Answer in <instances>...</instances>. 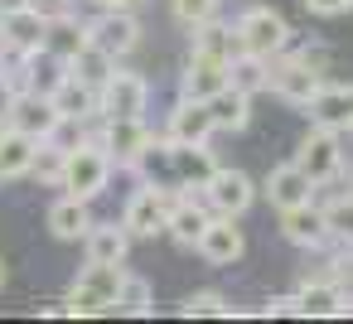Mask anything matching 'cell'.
Instances as JSON below:
<instances>
[{
    "label": "cell",
    "instance_id": "cell-1",
    "mask_svg": "<svg viewBox=\"0 0 353 324\" xmlns=\"http://www.w3.org/2000/svg\"><path fill=\"white\" fill-rule=\"evenodd\" d=\"M121 281H126V266L121 261H88V271L73 281L68 290V314L73 319H92V314H112L117 310V295H121Z\"/></svg>",
    "mask_w": 353,
    "mask_h": 324
},
{
    "label": "cell",
    "instance_id": "cell-2",
    "mask_svg": "<svg viewBox=\"0 0 353 324\" xmlns=\"http://www.w3.org/2000/svg\"><path fill=\"white\" fill-rule=\"evenodd\" d=\"M319 88H324V54L314 49H305V54H295V59H281V63H271V92L281 97V102H290V107H310L314 97H319Z\"/></svg>",
    "mask_w": 353,
    "mask_h": 324
},
{
    "label": "cell",
    "instance_id": "cell-3",
    "mask_svg": "<svg viewBox=\"0 0 353 324\" xmlns=\"http://www.w3.org/2000/svg\"><path fill=\"white\" fill-rule=\"evenodd\" d=\"M112 170H117L112 155H107L97 141H83V145L68 150V165H63V184H59V189L73 194V199H88V203H92V199L112 184Z\"/></svg>",
    "mask_w": 353,
    "mask_h": 324
},
{
    "label": "cell",
    "instance_id": "cell-4",
    "mask_svg": "<svg viewBox=\"0 0 353 324\" xmlns=\"http://www.w3.org/2000/svg\"><path fill=\"white\" fill-rule=\"evenodd\" d=\"M174 184H141L126 199L121 223L131 227V237H165L170 232V208H174Z\"/></svg>",
    "mask_w": 353,
    "mask_h": 324
},
{
    "label": "cell",
    "instance_id": "cell-5",
    "mask_svg": "<svg viewBox=\"0 0 353 324\" xmlns=\"http://www.w3.org/2000/svg\"><path fill=\"white\" fill-rule=\"evenodd\" d=\"M237 34H242V49H247V54H261V59H276V54H285V44H290V25H285V15L271 10V6H252V10H242Z\"/></svg>",
    "mask_w": 353,
    "mask_h": 324
},
{
    "label": "cell",
    "instance_id": "cell-6",
    "mask_svg": "<svg viewBox=\"0 0 353 324\" xmlns=\"http://www.w3.org/2000/svg\"><path fill=\"white\" fill-rule=\"evenodd\" d=\"M343 141H339V131L334 126H310V136L300 141V150H295V165L314 179V184H329L334 174H343Z\"/></svg>",
    "mask_w": 353,
    "mask_h": 324
},
{
    "label": "cell",
    "instance_id": "cell-7",
    "mask_svg": "<svg viewBox=\"0 0 353 324\" xmlns=\"http://www.w3.org/2000/svg\"><path fill=\"white\" fill-rule=\"evenodd\" d=\"M150 141H155V136H150L145 117H107V121H102V150L112 155L117 170H131V165L145 155Z\"/></svg>",
    "mask_w": 353,
    "mask_h": 324
},
{
    "label": "cell",
    "instance_id": "cell-8",
    "mask_svg": "<svg viewBox=\"0 0 353 324\" xmlns=\"http://www.w3.org/2000/svg\"><path fill=\"white\" fill-rule=\"evenodd\" d=\"M0 39L10 44V54H39L49 44V20L30 6H6L0 10Z\"/></svg>",
    "mask_w": 353,
    "mask_h": 324
},
{
    "label": "cell",
    "instance_id": "cell-9",
    "mask_svg": "<svg viewBox=\"0 0 353 324\" xmlns=\"http://www.w3.org/2000/svg\"><path fill=\"white\" fill-rule=\"evenodd\" d=\"M203 199H208V208H213V213H223V218H242V213L252 208V199H256V184H252L242 170L218 165V170H213V179L203 184Z\"/></svg>",
    "mask_w": 353,
    "mask_h": 324
},
{
    "label": "cell",
    "instance_id": "cell-10",
    "mask_svg": "<svg viewBox=\"0 0 353 324\" xmlns=\"http://www.w3.org/2000/svg\"><path fill=\"white\" fill-rule=\"evenodd\" d=\"M228 83H232V73H228V59L194 49V54H189V63H184V73H179V97L208 102V97H213V92H223Z\"/></svg>",
    "mask_w": 353,
    "mask_h": 324
},
{
    "label": "cell",
    "instance_id": "cell-11",
    "mask_svg": "<svg viewBox=\"0 0 353 324\" xmlns=\"http://www.w3.org/2000/svg\"><path fill=\"white\" fill-rule=\"evenodd\" d=\"M6 126H15V131H25L34 141H54V131L63 126V112H59V102L49 92H20Z\"/></svg>",
    "mask_w": 353,
    "mask_h": 324
},
{
    "label": "cell",
    "instance_id": "cell-12",
    "mask_svg": "<svg viewBox=\"0 0 353 324\" xmlns=\"http://www.w3.org/2000/svg\"><path fill=\"white\" fill-rule=\"evenodd\" d=\"M145 107H150V83L141 73L117 68L102 88V117H145Z\"/></svg>",
    "mask_w": 353,
    "mask_h": 324
},
{
    "label": "cell",
    "instance_id": "cell-13",
    "mask_svg": "<svg viewBox=\"0 0 353 324\" xmlns=\"http://www.w3.org/2000/svg\"><path fill=\"white\" fill-rule=\"evenodd\" d=\"M88 30H92V44H102V49L117 54V59H126V54L141 44V20H136V10H97V20H88Z\"/></svg>",
    "mask_w": 353,
    "mask_h": 324
},
{
    "label": "cell",
    "instance_id": "cell-14",
    "mask_svg": "<svg viewBox=\"0 0 353 324\" xmlns=\"http://www.w3.org/2000/svg\"><path fill=\"white\" fill-rule=\"evenodd\" d=\"M281 232H285L290 247H305V252H319V247L334 242V237H329V213L314 208V199L300 203V208H285V213H281Z\"/></svg>",
    "mask_w": 353,
    "mask_h": 324
},
{
    "label": "cell",
    "instance_id": "cell-15",
    "mask_svg": "<svg viewBox=\"0 0 353 324\" xmlns=\"http://www.w3.org/2000/svg\"><path fill=\"white\" fill-rule=\"evenodd\" d=\"M314 189H319V184H314V179H310L295 160H290V165H276V170L266 174V184H261V194L271 199V208H276V213L310 203V199H314Z\"/></svg>",
    "mask_w": 353,
    "mask_h": 324
},
{
    "label": "cell",
    "instance_id": "cell-16",
    "mask_svg": "<svg viewBox=\"0 0 353 324\" xmlns=\"http://www.w3.org/2000/svg\"><path fill=\"white\" fill-rule=\"evenodd\" d=\"M213 131H218V126H213L208 102H194V97H179L174 112H170V121H165V136L179 141V145H208Z\"/></svg>",
    "mask_w": 353,
    "mask_h": 324
},
{
    "label": "cell",
    "instance_id": "cell-17",
    "mask_svg": "<svg viewBox=\"0 0 353 324\" xmlns=\"http://www.w3.org/2000/svg\"><path fill=\"white\" fill-rule=\"evenodd\" d=\"M242 227H237V218H223V213H213V223L203 227V237H199V256L208 261V266H232L237 256H242Z\"/></svg>",
    "mask_w": 353,
    "mask_h": 324
},
{
    "label": "cell",
    "instance_id": "cell-18",
    "mask_svg": "<svg viewBox=\"0 0 353 324\" xmlns=\"http://www.w3.org/2000/svg\"><path fill=\"white\" fill-rule=\"evenodd\" d=\"M208 223H213V208H208L203 189H199V199L179 189V194H174V208H170V237L184 242V247H199V237H203Z\"/></svg>",
    "mask_w": 353,
    "mask_h": 324
},
{
    "label": "cell",
    "instance_id": "cell-19",
    "mask_svg": "<svg viewBox=\"0 0 353 324\" xmlns=\"http://www.w3.org/2000/svg\"><path fill=\"white\" fill-rule=\"evenodd\" d=\"M310 121L319 126H334V131H348L353 126V83H324L319 97L305 107Z\"/></svg>",
    "mask_w": 353,
    "mask_h": 324
},
{
    "label": "cell",
    "instance_id": "cell-20",
    "mask_svg": "<svg viewBox=\"0 0 353 324\" xmlns=\"http://www.w3.org/2000/svg\"><path fill=\"white\" fill-rule=\"evenodd\" d=\"M170 165H174V184L179 189H203L213 179V170H218L208 145H179V141H170Z\"/></svg>",
    "mask_w": 353,
    "mask_h": 324
},
{
    "label": "cell",
    "instance_id": "cell-21",
    "mask_svg": "<svg viewBox=\"0 0 353 324\" xmlns=\"http://www.w3.org/2000/svg\"><path fill=\"white\" fill-rule=\"evenodd\" d=\"M300 310H305V319H334V314H348V290L334 281V276H324V281H300Z\"/></svg>",
    "mask_w": 353,
    "mask_h": 324
},
{
    "label": "cell",
    "instance_id": "cell-22",
    "mask_svg": "<svg viewBox=\"0 0 353 324\" xmlns=\"http://www.w3.org/2000/svg\"><path fill=\"white\" fill-rule=\"evenodd\" d=\"M49 97L59 102V112H63L68 121H92V117L102 112V92H97L92 83L73 78V73H68V78H63V83H59V88L49 92Z\"/></svg>",
    "mask_w": 353,
    "mask_h": 324
},
{
    "label": "cell",
    "instance_id": "cell-23",
    "mask_svg": "<svg viewBox=\"0 0 353 324\" xmlns=\"http://www.w3.org/2000/svg\"><path fill=\"white\" fill-rule=\"evenodd\" d=\"M34 155H39V141H34V136L15 131V126L0 131V179L30 174V170H34Z\"/></svg>",
    "mask_w": 353,
    "mask_h": 324
},
{
    "label": "cell",
    "instance_id": "cell-24",
    "mask_svg": "<svg viewBox=\"0 0 353 324\" xmlns=\"http://www.w3.org/2000/svg\"><path fill=\"white\" fill-rule=\"evenodd\" d=\"M88 227H92L88 199H73V194H63V199L49 208V232H54L59 242H83V237H88Z\"/></svg>",
    "mask_w": 353,
    "mask_h": 324
},
{
    "label": "cell",
    "instance_id": "cell-25",
    "mask_svg": "<svg viewBox=\"0 0 353 324\" xmlns=\"http://www.w3.org/2000/svg\"><path fill=\"white\" fill-rule=\"evenodd\" d=\"M83 247H88V261H126L131 227L126 223H92L88 237H83Z\"/></svg>",
    "mask_w": 353,
    "mask_h": 324
},
{
    "label": "cell",
    "instance_id": "cell-26",
    "mask_svg": "<svg viewBox=\"0 0 353 324\" xmlns=\"http://www.w3.org/2000/svg\"><path fill=\"white\" fill-rule=\"evenodd\" d=\"M208 112H213V126L218 131H242L252 121V92H242L237 83H228L223 92L208 97Z\"/></svg>",
    "mask_w": 353,
    "mask_h": 324
},
{
    "label": "cell",
    "instance_id": "cell-27",
    "mask_svg": "<svg viewBox=\"0 0 353 324\" xmlns=\"http://www.w3.org/2000/svg\"><path fill=\"white\" fill-rule=\"evenodd\" d=\"M92 44V30H88V20H78V15H68V20H54L49 25V54L59 59V63H73L83 49Z\"/></svg>",
    "mask_w": 353,
    "mask_h": 324
},
{
    "label": "cell",
    "instance_id": "cell-28",
    "mask_svg": "<svg viewBox=\"0 0 353 324\" xmlns=\"http://www.w3.org/2000/svg\"><path fill=\"white\" fill-rule=\"evenodd\" d=\"M194 49H203V54H218V59H237L242 54V34H237V25H223L218 15L213 20H203V25H194Z\"/></svg>",
    "mask_w": 353,
    "mask_h": 324
},
{
    "label": "cell",
    "instance_id": "cell-29",
    "mask_svg": "<svg viewBox=\"0 0 353 324\" xmlns=\"http://www.w3.org/2000/svg\"><path fill=\"white\" fill-rule=\"evenodd\" d=\"M68 73H73V78H83V83H92V88L102 92V88H107V78L117 73V54H107L102 44H88V49L68 63Z\"/></svg>",
    "mask_w": 353,
    "mask_h": 324
},
{
    "label": "cell",
    "instance_id": "cell-30",
    "mask_svg": "<svg viewBox=\"0 0 353 324\" xmlns=\"http://www.w3.org/2000/svg\"><path fill=\"white\" fill-rule=\"evenodd\" d=\"M228 73H232V83L242 88V92H271V59H261V54H237L232 63H228Z\"/></svg>",
    "mask_w": 353,
    "mask_h": 324
},
{
    "label": "cell",
    "instance_id": "cell-31",
    "mask_svg": "<svg viewBox=\"0 0 353 324\" xmlns=\"http://www.w3.org/2000/svg\"><path fill=\"white\" fill-rule=\"evenodd\" d=\"M63 165H68V150L59 145V141H39V155H34V179L39 184H49V189H59L63 184Z\"/></svg>",
    "mask_w": 353,
    "mask_h": 324
},
{
    "label": "cell",
    "instance_id": "cell-32",
    "mask_svg": "<svg viewBox=\"0 0 353 324\" xmlns=\"http://www.w3.org/2000/svg\"><path fill=\"white\" fill-rule=\"evenodd\" d=\"M179 314H189V319H228L232 305H228V295H218V290H194V295L179 305Z\"/></svg>",
    "mask_w": 353,
    "mask_h": 324
},
{
    "label": "cell",
    "instance_id": "cell-33",
    "mask_svg": "<svg viewBox=\"0 0 353 324\" xmlns=\"http://www.w3.org/2000/svg\"><path fill=\"white\" fill-rule=\"evenodd\" d=\"M324 213H329V237L353 252V194H339L334 203H324Z\"/></svg>",
    "mask_w": 353,
    "mask_h": 324
},
{
    "label": "cell",
    "instance_id": "cell-34",
    "mask_svg": "<svg viewBox=\"0 0 353 324\" xmlns=\"http://www.w3.org/2000/svg\"><path fill=\"white\" fill-rule=\"evenodd\" d=\"M117 310H121V314H150V310H155V305H150V281L126 271L121 295H117Z\"/></svg>",
    "mask_w": 353,
    "mask_h": 324
},
{
    "label": "cell",
    "instance_id": "cell-35",
    "mask_svg": "<svg viewBox=\"0 0 353 324\" xmlns=\"http://www.w3.org/2000/svg\"><path fill=\"white\" fill-rule=\"evenodd\" d=\"M170 10H174V20L184 30H194V25H203V20L218 15V0H170Z\"/></svg>",
    "mask_w": 353,
    "mask_h": 324
},
{
    "label": "cell",
    "instance_id": "cell-36",
    "mask_svg": "<svg viewBox=\"0 0 353 324\" xmlns=\"http://www.w3.org/2000/svg\"><path fill=\"white\" fill-rule=\"evenodd\" d=\"M305 10L310 15H324V20H339V15L353 10V0H305Z\"/></svg>",
    "mask_w": 353,
    "mask_h": 324
},
{
    "label": "cell",
    "instance_id": "cell-37",
    "mask_svg": "<svg viewBox=\"0 0 353 324\" xmlns=\"http://www.w3.org/2000/svg\"><path fill=\"white\" fill-rule=\"evenodd\" d=\"M30 6H34V10H39V15H44L49 25H54V20H68V15H73V0H30Z\"/></svg>",
    "mask_w": 353,
    "mask_h": 324
},
{
    "label": "cell",
    "instance_id": "cell-38",
    "mask_svg": "<svg viewBox=\"0 0 353 324\" xmlns=\"http://www.w3.org/2000/svg\"><path fill=\"white\" fill-rule=\"evenodd\" d=\"M266 314H300V319H305V310H300V290H295V295H271V300H266Z\"/></svg>",
    "mask_w": 353,
    "mask_h": 324
},
{
    "label": "cell",
    "instance_id": "cell-39",
    "mask_svg": "<svg viewBox=\"0 0 353 324\" xmlns=\"http://www.w3.org/2000/svg\"><path fill=\"white\" fill-rule=\"evenodd\" d=\"M15 83H10V68L6 73H0V121H10V112H15Z\"/></svg>",
    "mask_w": 353,
    "mask_h": 324
},
{
    "label": "cell",
    "instance_id": "cell-40",
    "mask_svg": "<svg viewBox=\"0 0 353 324\" xmlns=\"http://www.w3.org/2000/svg\"><path fill=\"white\" fill-rule=\"evenodd\" d=\"M92 6H97V10H141L145 0H92Z\"/></svg>",
    "mask_w": 353,
    "mask_h": 324
},
{
    "label": "cell",
    "instance_id": "cell-41",
    "mask_svg": "<svg viewBox=\"0 0 353 324\" xmlns=\"http://www.w3.org/2000/svg\"><path fill=\"white\" fill-rule=\"evenodd\" d=\"M10 59H15V54H10V44H6V39H0V73H6V68H10Z\"/></svg>",
    "mask_w": 353,
    "mask_h": 324
},
{
    "label": "cell",
    "instance_id": "cell-42",
    "mask_svg": "<svg viewBox=\"0 0 353 324\" xmlns=\"http://www.w3.org/2000/svg\"><path fill=\"white\" fill-rule=\"evenodd\" d=\"M0 290H6V261H0Z\"/></svg>",
    "mask_w": 353,
    "mask_h": 324
},
{
    "label": "cell",
    "instance_id": "cell-43",
    "mask_svg": "<svg viewBox=\"0 0 353 324\" xmlns=\"http://www.w3.org/2000/svg\"><path fill=\"white\" fill-rule=\"evenodd\" d=\"M0 131H6V121H0Z\"/></svg>",
    "mask_w": 353,
    "mask_h": 324
},
{
    "label": "cell",
    "instance_id": "cell-44",
    "mask_svg": "<svg viewBox=\"0 0 353 324\" xmlns=\"http://www.w3.org/2000/svg\"><path fill=\"white\" fill-rule=\"evenodd\" d=\"M348 136H353V126H348Z\"/></svg>",
    "mask_w": 353,
    "mask_h": 324
}]
</instances>
